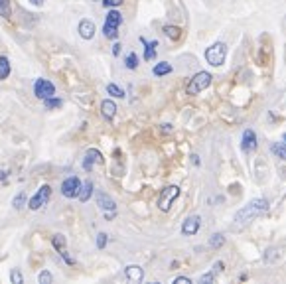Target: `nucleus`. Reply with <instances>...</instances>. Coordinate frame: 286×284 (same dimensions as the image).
I'll return each mask as SVG.
<instances>
[{"label":"nucleus","instance_id":"19","mask_svg":"<svg viewBox=\"0 0 286 284\" xmlns=\"http://www.w3.org/2000/svg\"><path fill=\"white\" fill-rule=\"evenodd\" d=\"M10 71H12V65H10V59H8L6 55H0V81H4V79H8V75H10Z\"/></svg>","mask_w":286,"mask_h":284},{"label":"nucleus","instance_id":"35","mask_svg":"<svg viewBox=\"0 0 286 284\" xmlns=\"http://www.w3.org/2000/svg\"><path fill=\"white\" fill-rule=\"evenodd\" d=\"M174 284H191V281H190L188 277H178V279L174 281Z\"/></svg>","mask_w":286,"mask_h":284},{"label":"nucleus","instance_id":"26","mask_svg":"<svg viewBox=\"0 0 286 284\" xmlns=\"http://www.w3.org/2000/svg\"><path fill=\"white\" fill-rule=\"evenodd\" d=\"M107 93L113 95V97H117V99H123V97H125V91H123L119 85H115V83H109V85H107Z\"/></svg>","mask_w":286,"mask_h":284},{"label":"nucleus","instance_id":"17","mask_svg":"<svg viewBox=\"0 0 286 284\" xmlns=\"http://www.w3.org/2000/svg\"><path fill=\"white\" fill-rule=\"evenodd\" d=\"M123 24V14L119 10H111L105 18V26H111V28H119Z\"/></svg>","mask_w":286,"mask_h":284},{"label":"nucleus","instance_id":"24","mask_svg":"<svg viewBox=\"0 0 286 284\" xmlns=\"http://www.w3.org/2000/svg\"><path fill=\"white\" fill-rule=\"evenodd\" d=\"M223 243H225V237H223L221 233H215V235H211V239H209V247H211V249H221Z\"/></svg>","mask_w":286,"mask_h":284},{"label":"nucleus","instance_id":"12","mask_svg":"<svg viewBox=\"0 0 286 284\" xmlns=\"http://www.w3.org/2000/svg\"><path fill=\"white\" fill-rule=\"evenodd\" d=\"M199 225H201V219L197 215L193 217H188L184 223H182V233L184 235H195L199 231Z\"/></svg>","mask_w":286,"mask_h":284},{"label":"nucleus","instance_id":"33","mask_svg":"<svg viewBox=\"0 0 286 284\" xmlns=\"http://www.w3.org/2000/svg\"><path fill=\"white\" fill-rule=\"evenodd\" d=\"M123 4V0H103V6L105 8H117V6H121Z\"/></svg>","mask_w":286,"mask_h":284},{"label":"nucleus","instance_id":"37","mask_svg":"<svg viewBox=\"0 0 286 284\" xmlns=\"http://www.w3.org/2000/svg\"><path fill=\"white\" fill-rule=\"evenodd\" d=\"M6 178H8V172H6V170H0V182L6 180Z\"/></svg>","mask_w":286,"mask_h":284},{"label":"nucleus","instance_id":"31","mask_svg":"<svg viewBox=\"0 0 286 284\" xmlns=\"http://www.w3.org/2000/svg\"><path fill=\"white\" fill-rule=\"evenodd\" d=\"M107 247V233H99L97 235V249H105Z\"/></svg>","mask_w":286,"mask_h":284},{"label":"nucleus","instance_id":"8","mask_svg":"<svg viewBox=\"0 0 286 284\" xmlns=\"http://www.w3.org/2000/svg\"><path fill=\"white\" fill-rule=\"evenodd\" d=\"M51 245H53V249H55V251L61 255V259H63L67 265H75V261H73V259L67 255V241H65V237H63V235H59V233H57V235H53V237H51Z\"/></svg>","mask_w":286,"mask_h":284},{"label":"nucleus","instance_id":"29","mask_svg":"<svg viewBox=\"0 0 286 284\" xmlns=\"http://www.w3.org/2000/svg\"><path fill=\"white\" fill-rule=\"evenodd\" d=\"M38 283H40V284H51V283H53V277H51V273H48V271H42V273L38 275Z\"/></svg>","mask_w":286,"mask_h":284},{"label":"nucleus","instance_id":"18","mask_svg":"<svg viewBox=\"0 0 286 284\" xmlns=\"http://www.w3.org/2000/svg\"><path fill=\"white\" fill-rule=\"evenodd\" d=\"M141 42L146 46V47H144V59H146V61H152V59L156 57V46H158V42L154 40V42H150V44H148L144 38H141Z\"/></svg>","mask_w":286,"mask_h":284},{"label":"nucleus","instance_id":"20","mask_svg":"<svg viewBox=\"0 0 286 284\" xmlns=\"http://www.w3.org/2000/svg\"><path fill=\"white\" fill-rule=\"evenodd\" d=\"M152 73H154L156 77L168 75V73H172V65H170V63H166V61H162V63H156V65H154V69H152Z\"/></svg>","mask_w":286,"mask_h":284},{"label":"nucleus","instance_id":"25","mask_svg":"<svg viewBox=\"0 0 286 284\" xmlns=\"http://www.w3.org/2000/svg\"><path fill=\"white\" fill-rule=\"evenodd\" d=\"M125 65H127V69H137L139 67V55L135 51H131L127 55V59H125Z\"/></svg>","mask_w":286,"mask_h":284},{"label":"nucleus","instance_id":"22","mask_svg":"<svg viewBox=\"0 0 286 284\" xmlns=\"http://www.w3.org/2000/svg\"><path fill=\"white\" fill-rule=\"evenodd\" d=\"M271 152L277 154L281 160H286V142H275V144H271Z\"/></svg>","mask_w":286,"mask_h":284},{"label":"nucleus","instance_id":"15","mask_svg":"<svg viewBox=\"0 0 286 284\" xmlns=\"http://www.w3.org/2000/svg\"><path fill=\"white\" fill-rule=\"evenodd\" d=\"M101 115L107 119V121H113V117L117 115V105L111 101V99H105L101 103Z\"/></svg>","mask_w":286,"mask_h":284},{"label":"nucleus","instance_id":"2","mask_svg":"<svg viewBox=\"0 0 286 284\" xmlns=\"http://www.w3.org/2000/svg\"><path fill=\"white\" fill-rule=\"evenodd\" d=\"M225 57H227V46L223 42H215L213 46H209L205 49V59L209 65L213 67H219L225 63Z\"/></svg>","mask_w":286,"mask_h":284},{"label":"nucleus","instance_id":"28","mask_svg":"<svg viewBox=\"0 0 286 284\" xmlns=\"http://www.w3.org/2000/svg\"><path fill=\"white\" fill-rule=\"evenodd\" d=\"M103 34H105V38H109V40H117V36H119V28L103 26Z\"/></svg>","mask_w":286,"mask_h":284},{"label":"nucleus","instance_id":"39","mask_svg":"<svg viewBox=\"0 0 286 284\" xmlns=\"http://www.w3.org/2000/svg\"><path fill=\"white\" fill-rule=\"evenodd\" d=\"M285 141H286V135H285Z\"/></svg>","mask_w":286,"mask_h":284},{"label":"nucleus","instance_id":"4","mask_svg":"<svg viewBox=\"0 0 286 284\" xmlns=\"http://www.w3.org/2000/svg\"><path fill=\"white\" fill-rule=\"evenodd\" d=\"M49 197H51V188H49L48 184H44V186H40V188H38L36 195H34V197H30L28 207H30L32 211H38L40 207H44V205L49 201Z\"/></svg>","mask_w":286,"mask_h":284},{"label":"nucleus","instance_id":"5","mask_svg":"<svg viewBox=\"0 0 286 284\" xmlns=\"http://www.w3.org/2000/svg\"><path fill=\"white\" fill-rule=\"evenodd\" d=\"M178 195H180V188H178V186H168V188H164L162 193H160V197H158V207H160L162 211H168Z\"/></svg>","mask_w":286,"mask_h":284},{"label":"nucleus","instance_id":"27","mask_svg":"<svg viewBox=\"0 0 286 284\" xmlns=\"http://www.w3.org/2000/svg\"><path fill=\"white\" fill-rule=\"evenodd\" d=\"M24 203H26V191H20V193L12 199V205H14V209H22Z\"/></svg>","mask_w":286,"mask_h":284},{"label":"nucleus","instance_id":"1","mask_svg":"<svg viewBox=\"0 0 286 284\" xmlns=\"http://www.w3.org/2000/svg\"><path fill=\"white\" fill-rule=\"evenodd\" d=\"M267 209H269V201H267V199H263V197H257V199L249 201V203H247L243 209H239V211L235 213V227L239 229V227H243V225L251 223L255 217L263 215Z\"/></svg>","mask_w":286,"mask_h":284},{"label":"nucleus","instance_id":"36","mask_svg":"<svg viewBox=\"0 0 286 284\" xmlns=\"http://www.w3.org/2000/svg\"><path fill=\"white\" fill-rule=\"evenodd\" d=\"M121 47H123L121 44H115L113 46V55H121Z\"/></svg>","mask_w":286,"mask_h":284},{"label":"nucleus","instance_id":"23","mask_svg":"<svg viewBox=\"0 0 286 284\" xmlns=\"http://www.w3.org/2000/svg\"><path fill=\"white\" fill-rule=\"evenodd\" d=\"M61 105H63V101L57 99V97H48V99H44V107L49 109V111H51V109H59Z\"/></svg>","mask_w":286,"mask_h":284},{"label":"nucleus","instance_id":"13","mask_svg":"<svg viewBox=\"0 0 286 284\" xmlns=\"http://www.w3.org/2000/svg\"><path fill=\"white\" fill-rule=\"evenodd\" d=\"M241 148H243V152H253V150L257 148V135H255L251 129H247V131L243 133Z\"/></svg>","mask_w":286,"mask_h":284},{"label":"nucleus","instance_id":"7","mask_svg":"<svg viewBox=\"0 0 286 284\" xmlns=\"http://www.w3.org/2000/svg\"><path fill=\"white\" fill-rule=\"evenodd\" d=\"M79 189H81V180H79L77 176H69V178H65L63 184H61V193H63V197H67V199L77 197Z\"/></svg>","mask_w":286,"mask_h":284},{"label":"nucleus","instance_id":"11","mask_svg":"<svg viewBox=\"0 0 286 284\" xmlns=\"http://www.w3.org/2000/svg\"><path fill=\"white\" fill-rule=\"evenodd\" d=\"M79 36L83 38V40H93V36H95V32H97V28H95V24L89 20V18H83L81 22H79Z\"/></svg>","mask_w":286,"mask_h":284},{"label":"nucleus","instance_id":"14","mask_svg":"<svg viewBox=\"0 0 286 284\" xmlns=\"http://www.w3.org/2000/svg\"><path fill=\"white\" fill-rule=\"evenodd\" d=\"M125 277H127L131 283H143L144 271L139 265H129V267L125 269Z\"/></svg>","mask_w":286,"mask_h":284},{"label":"nucleus","instance_id":"38","mask_svg":"<svg viewBox=\"0 0 286 284\" xmlns=\"http://www.w3.org/2000/svg\"><path fill=\"white\" fill-rule=\"evenodd\" d=\"M30 2H32L34 6H42V4H44V0H30Z\"/></svg>","mask_w":286,"mask_h":284},{"label":"nucleus","instance_id":"6","mask_svg":"<svg viewBox=\"0 0 286 284\" xmlns=\"http://www.w3.org/2000/svg\"><path fill=\"white\" fill-rule=\"evenodd\" d=\"M34 95L38 99H48V97H53L55 95V85L49 81V79H36L34 83Z\"/></svg>","mask_w":286,"mask_h":284},{"label":"nucleus","instance_id":"30","mask_svg":"<svg viewBox=\"0 0 286 284\" xmlns=\"http://www.w3.org/2000/svg\"><path fill=\"white\" fill-rule=\"evenodd\" d=\"M0 16L10 18V0H0Z\"/></svg>","mask_w":286,"mask_h":284},{"label":"nucleus","instance_id":"34","mask_svg":"<svg viewBox=\"0 0 286 284\" xmlns=\"http://www.w3.org/2000/svg\"><path fill=\"white\" fill-rule=\"evenodd\" d=\"M213 281H215V275H213V273H207V275H203V277L199 279V283H201V284L213 283Z\"/></svg>","mask_w":286,"mask_h":284},{"label":"nucleus","instance_id":"21","mask_svg":"<svg viewBox=\"0 0 286 284\" xmlns=\"http://www.w3.org/2000/svg\"><path fill=\"white\" fill-rule=\"evenodd\" d=\"M164 34H166L170 40H174V42H178V40L182 38V30H180L178 26H164Z\"/></svg>","mask_w":286,"mask_h":284},{"label":"nucleus","instance_id":"3","mask_svg":"<svg viewBox=\"0 0 286 284\" xmlns=\"http://www.w3.org/2000/svg\"><path fill=\"white\" fill-rule=\"evenodd\" d=\"M209 85H211V75H209L207 71H199V73H195V75L190 79L186 91H188V95H197V93L205 91Z\"/></svg>","mask_w":286,"mask_h":284},{"label":"nucleus","instance_id":"16","mask_svg":"<svg viewBox=\"0 0 286 284\" xmlns=\"http://www.w3.org/2000/svg\"><path fill=\"white\" fill-rule=\"evenodd\" d=\"M91 195H93V182L87 180L85 184H81V189H79V193H77V199L85 203V201L91 199Z\"/></svg>","mask_w":286,"mask_h":284},{"label":"nucleus","instance_id":"9","mask_svg":"<svg viewBox=\"0 0 286 284\" xmlns=\"http://www.w3.org/2000/svg\"><path fill=\"white\" fill-rule=\"evenodd\" d=\"M97 205L105 211V217H107V219H111V217L115 215V211H117L115 199H113L111 195H107V193H99V195H97Z\"/></svg>","mask_w":286,"mask_h":284},{"label":"nucleus","instance_id":"10","mask_svg":"<svg viewBox=\"0 0 286 284\" xmlns=\"http://www.w3.org/2000/svg\"><path fill=\"white\" fill-rule=\"evenodd\" d=\"M97 162H103V154H101L97 148L87 150V152H85V158H83V170H85V172H91Z\"/></svg>","mask_w":286,"mask_h":284},{"label":"nucleus","instance_id":"32","mask_svg":"<svg viewBox=\"0 0 286 284\" xmlns=\"http://www.w3.org/2000/svg\"><path fill=\"white\" fill-rule=\"evenodd\" d=\"M10 279H12V283H16V284H22V283H24V279H22L20 271H12V273H10Z\"/></svg>","mask_w":286,"mask_h":284}]
</instances>
